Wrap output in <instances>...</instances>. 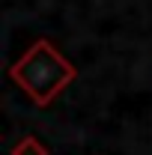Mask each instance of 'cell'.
Instances as JSON below:
<instances>
[{
    "label": "cell",
    "instance_id": "obj_1",
    "mask_svg": "<svg viewBox=\"0 0 152 155\" xmlns=\"http://www.w3.org/2000/svg\"><path fill=\"white\" fill-rule=\"evenodd\" d=\"M9 78L33 98V104L48 107L78 78V69L54 48V42L36 39L30 45V51L15 66H9Z\"/></svg>",
    "mask_w": 152,
    "mask_h": 155
},
{
    "label": "cell",
    "instance_id": "obj_2",
    "mask_svg": "<svg viewBox=\"0 0 152 155\" xmlns=\"http://www.w3.org/2000/svg\"><path fill=\"white\" fill-rule=\"evenodd\" d=\"M9 155H48V149H45V143H42L36 134H24L18 143L9 149Z\"/></svg>",
    "mask_w": 152,
    "mask_h": 155
}]
</instances>
